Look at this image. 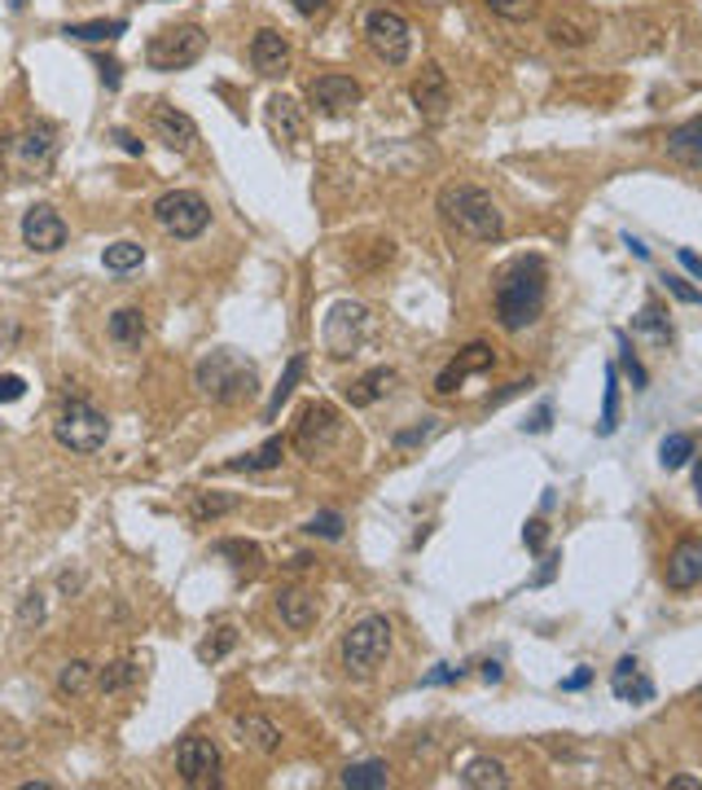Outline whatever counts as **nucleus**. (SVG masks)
Instances as JSON below:
<instances>
[{
	"instance_id": "1",
	"label": "nucleus",
	"mask_w": 702,
	"mask_h": 790,
	"mask_svg": "<svg viewBox=\"0 0 702 790\" xmlns=\"http://www.w3.org/2000/svg\"><path fill=\"white\" fill-rule=\"evenodd\" d=\"M545 299H549V268L541 255H522L513 259L500 281H496V321L500 330L518 335L536 321V316L545 312Z\"/></svg>"
},
{
	"instance_id": "2",
	"label": "nucleus",
	"mask_w": 702,
	"mask_h": 790,
	"mask_svg": "<svg viewBox=\"0 0 702 790\" xmlns=\"http://www.w3.org/2000/svg\"><path fill=\"white\" fill-rule=\"evenodd\" d=\"M439 216L448 220V229H457L470 242H500L505 238V211L479 185H444L439 190Z\"/></svg>"
},
{
	"instance_id": "3",
	"label": "nucleus",
	"mask_w": 702,
	"mask_h": 790,
	"mask_svg": "<svg viewBox=\"0 0 702 790\" xmlns=\"http://www.w3.org/2000/svg\"><path fill=\"white\" fill-rule=\"evenodd\" d=\"M194 387H198L211 404L233 409V404H242V400H251V396L259 391V378H255V365H246L238 352L216 348V352H207V356L198 361Z\"/></svg>"
},
{
	"instance_id": "4",
	"label": "nucleus",
	"mask_w": 702,
	"mask_h": 790,
	"mask_svg": "<svg viewBox=\"0 0 702 790\" xmlns=\"http://www.w3.org/2000/svg\"><path fill=\"white\" fill-rule=\"evenodd\" d=\"M338 659H342L347 677L370 681V677L391 659V619H387V615H361L356 623L342 632Z\"/></svg>"
},
{
	"instance_id": "5",
	"label": "nucleus",
	"mask_w": 702,
	"mask_h": 790,
	"mask_svg": "<svg viewBox=\"0 0 702 790\" xmlns=\"http://www.w3.org/2000/svg\"><path fill=\"white\" fill-rule=\"evenodd\" d=\"M53 158H58V127L36 119L19 132H10L5 141H0V163H5V172L14 181H36L53 168Z\"/></svg>"
},
{
	"instance_id": "6",
	"label": "nucleus",
	"mask_w": 702,
	"mask_h": 790,
	"mask_svg": "<svg viewBox=\"0 0 702 790\" xmlns=\"http://www.w3.org/2000/svg\"><path fill=\"white\" fill-rule=\"evenodd\" d=\"M53 439L66 448V452H80V457H93L106 448L110 439V417L101 409H93L88 400H66L53 417Z\"/></svg>"
},
{
	"instance_id": "7",
	"label": "nucleus",
	"mask_w": 702,
	"mask_h": 790,
	"mask_svg": "<svg viewBox=\"0 0 702 790\" xmlns=\"http://www.w3.org/2000/svg\"><path fill=\"white\" fill-rule=\"evenodd\" d=\"M370 330H374V316H370V307H365V303H351V299H342V303H334V307L325 312L320 343H325V352H329L334 361H347V356H356V352L365 348Z\"/></svg>"
},
{
	"instance_id": "8",
	"label": "nucleus",
	"mask_w": 702,
	"mask_h": 790,
	"mask_svg": "<svg viewBox=\"0 0 702 790\" xmlns=\"http://www.w3.org/2000/svg\"><path fill=\"white\" fill-rule=\"evenodd\" d=\"M207 53V32L198 23H175L149 36L145 45V66L149 71H185Z\"/></svg>"
},
{
	"instance_id": "9",
	"label": "nucleus",
	"mask_w": 702,
	"mask_h": 790,
	"mask_svg": "<svg viewBox=\"0 0 702 790\" xmlns=\"http://www.w3.org/2000/svg\"><path fill=\"white\" fill-rule=\"evenodd\" d=\"M154 220H158V229L171 233L175 242H194V238L207 233L211 207H207V198L194 194V190H171V194H162V198L154 203Z\"/></svg>"
},
{
	"instance_id": "10",
	"label": "nucleus",
	"mask_w": 702,
	"mask_h": 790,
	"mask_svg": "<svg viewBox=\"0 0 702 790\" xmlns=\"http://www.w3.org/2000/svg\"><path fill=\"white\" fill-rule=\"evenodd\" d=\"M365 40H370V49H374L387 66H404L409 53H413V27H409V19H404L400 10H391V5H378V10L365 14Z\"/></svg>"
},
{
	"instance_id": "11",
	"label": "nucleus",
	"mask_w": 702,
	"mask_h": 790,
	"mask_svg": "<svg viewBox=\"0 0 702 790\" xmlns=\"http://www.w3.org/2000/svg\"><path fill=\"white\" fill-rule=\"evenodd\" d=\"M338 430H342L338 409H334V404H325V400H312V404H303V409H299V422H294V448H299L303 457H320V452L338 439Z\"/></svg>"
},
{
	"instance_id": "12",
	"label": "nucleus",
	"mask_w": 702,
	"mask_h": 790,
	"mask_svg": "<svg viewBox=\"0 0 702 790\" xmlns=\"http://www.w3.org/2000/svg\"><path fill=\"white\" fill-rule=\"evenodd\" d=\"M175 773L185 786H220V746L203 733H190L175 746Z\"/></svg>"
},
{
	"instance_id": "13",
	"label": "nucleus",
	"mask_w": 702,
	"mask_h": 790,
	"mask_svg": "<svg viewBox=\"0 0 702 790\" xmlns=\"http://www.w3.org/2000/svg\"><path fill=\"white\" fill-rule=\"evenodd\" d=\"M149 132L154 141H162L171 154H190L198 145V123L185 114V110H175L171 101H154L149 106Z\"/></svg>"
},
{
	"instance_id": "14",
	"label": "nucleus",
	"mask_w": 702,
	"mask_h": 790,
	"mask_svg": "<svg viewBox=\"0 0 702 790\" xmlns=\"http://www.w3.org/2000/svg\"><path fill=\"white\" fill-rule=\"evenodd\" d=\"M23 246H32V251H40V255L62 251V246H66V220H62L49 203L27 207V216H23Z\"/></svg>"
},
{
	"instance_id": "15",
	"label": "nucleus",
	"mask_w": 702,
	"mask_h": 790,
	"mask_svg": "<svg viewBox=\"0 0 702 790\" xmlns=\"http://www.w3.org/2000/svg\"><path fill=\"white\" fill-rule=\"evenodd\" d=\"M307 101L320 110V114H347V110H356L361 106V84L351 80V75H316L307 84Z\"/></svg>"
},
{
	"instance_id": "16",
	"label": "nucleus",
	"mask_w": 702,
	"mask_h": 790,
	"mask_svg": "<svg viewBox=\"0 0 702 790\" xmlns=\"http://www.w3.org/2000/svg\"><path fill=\"white\" fill-rule=\"evenodd\" d=\"M492 365H496L492 348H487V343H470L465 352H457V356H452V361L439 369V378H435V391H439V396H452V391H457L465 378H474V374H487Z\"/></svg>"
},
{
	"instance_id": "17",
	"label": "nucleus",
	"mask_w": 702,
	"mask_h": 790,
	"mask_svg": "<svg viewBox=\"0 0 702 790\" xmlns=\"http://www.w3.org/2000/svg\"><path fill=\"white\" fill-rule=\"evenodd\" d=\"M663 584H667L671 593H689L693 584H702V540H680V545L667 554Z\"/></svg>"
},
{
	"instance_id": "18",
	"label": "nucleus",
	"mask_w": 702,
	"mask_h": 790,
	"mask_svg": "<svg viewBox=\"0 0 702 790\" xmlns=\"http://www.w3.org/2000/svg\"><path fill=\"white\" fill-rule=\"evenodd\" d=\"M251 62H255V71H259L264 80H281V75L290 71V40H286L281 32H273V27L255 32V40H251Z\"/></svg>"
},
{
	"instance_id": "19",
	"label": "nucleus",
	"mask_w": 702,
	"mask_h": 790,
	"mask_svg": "<svg viewBox=\"0 0 702 790\" xmlns=\"http://www.w3.org/2000/svg\"><path fill=\"white\" fill-rule=\"evenodd\" d=\"M413 101H417V110L426 114V119H444L448 114V106H452V93H448V75H444V66H422V75L413 80Z\"/></svg>"
},
{
	"instance_id": "20",
	"label": "nucleus",
	"mask_w": 702,
	"mask_h": 790,
	"mask_svg": "<svg viewBox=\"0 0 702 790\" xmlns=\"http://www.w3.org/2000/svg\"><path fill=\"white\" fill-rule=\"evenodd\" d=\"M545 36L558 45V49H584L593 36H597V19L589 10H562L558 19H549Z\"/></svg>"
},
{
	"instance_id": "21",
	"label": "nucleus",
	"mask_w": 702,
	"mask_h": 790,
	"mask_svg": "<svg viewBox=\"0 0 702 790\" xmlns=\"http://www.w3.org/2000/svg\"><path fill=\"white\" fill-rule=\"evenodd\" d=\"M268 132H273L277 141H286V145L303 141V136H307V119H303V106H299L294 97H286V93L268 97Z\"/></svg>"
},
{
	"instance_id": "22",
	"label": "nucleus",
	"mask_w": 702,
	"mask_h": 790,
	"mask_svg": "<svg viewBox=\"0 0 702 790\" xmlns=\"http://www.w3.org/2000/svg\"><path fill=\"white\" fill-rule=\"evenodd\" d=\"M273 606H277V615H281V623L290 632H307L316 623V615H320L316 593H307V588H277Z\"/></svg>"
},
{
	"instance_id": "23",
	"label": "nucleus",
	"mask_w": 702,
	"mask_h": 790,
	"mask_svg": "<svg viewBox=\"0 0 702 790\" xmlns=\"http://www.w3.org/2000/svg\"><path fill=\"white\" fill-rule=\"evenodd\" d=\"M106 335H110V343L114 348H123V352H141V343H145V312L141 307H114L110 312V321H106Z\"/></svg>"
},
{
	"instance_id": "24",
	"label": "nucleus",
	"mask_w": 702,
	"mask_h": 790,
	"mask_svg": "<svg viewBox=\"0 0 702 790\" xmlns=\"http://www.w3.org/2000/svg\"><path fill=\"white\" fill-rule=\"evenodd\" d=\"M610 690H615V698H624V703H650V698H654V681L641 672V664H637L632 655L615 664Z\"/></svg>"
},
{
	"instance_id": "25",
	"label": "nucleus",
	"mask_w": 702,
	"mask_h": 790,
	"mask_svg": "<svg viewBox=\"0 0 702 790\" xmlns=\"http://www.w3.org/2000/svg\"><path fill=\"white\" fill-rule=\"evenodd\" d=\"M233 733H238L246 746H255L259 755H277V751H281V729H277L268 716L246 712V716H238V720H233Z\"/></svg>"
},
{
	"instance_id": "26",
	"label": "nucleus",
	"mask_w": 702,
	"mask_h": 790,
	"mask_svg": "<svg viewBox=\"0 0 702 790\" xmlns=\"http://www.w3.org/2000/svg\"><path fill=\"white\" fill-rule=\"evenodd\" d=\"M663 145H667V154L676 158V163H685V168H702V114H698V119H689V123H680V127H671Z\"/></svg>"
},
{
	"instance_id": "27",
	"label": "nucleus",
	"mask_w": 702,
	"mask_h": 790,
	"mask_svg": "<svg viewBox=\"0 0 702 790\" xmlns=\"http://www.w3.org/2000/svg\"><path fill=\"white\" fill-rule=\"evenodd\" d=\"M391 387H396V369H387V365H383V369H370L365 378H356V382L347 387V404H351V409H370V404H378Z\"/></svg>"
},
{
	"instance_id": "28",
	"label": "nucleus",
	"mask_w": 702,
	"mask_h": 790,
	"mask_svg": "<svg viewBox=\"0 0 702 790\" xmlns=\"http://www.w3.org/2000/svg\"><path fill=\"white\" fill-rule=\"evenodd\" d=\"M461 786H470V790H505V786H509V773H505L500 759L474 755V759L461 768Z\"/></svg>"
},
{
	"instance_id": "29",
	"label": "nucleus",
	"mask_w": 702,
	"mask_h": 790,
	"mask_svg": "<svg viewBox=\"0 0 702 790\" xmlns=\"http://www.w3.org/2000/svg\"><path fill=\"white\" fill-rule=\"evenodd\" d=\"M286 448H290V439H286V435H273V439H268V443H259L255 452L225 461V470H277V465L286 461Z\"/></svg>"
},
{
	"instance_id": "30",
	"label": "nucleus",
	"mask_w": 702,
	"mask_h": 790,
	"mask_svg": "<svg viewBox=\"0 0 702 790\" xmlns=\"http://www.w3.org/2000/svg\"><path fill=\"white\" fill-rule=\"evenodd\" d=\"M347 790H383L391 781V768L383 759H361V764H347L338 777Z\"/></svg>"
},
{
	"instance_id": "31",
	"label": "nucleus",
	"mask_w": 702,
	"mask_h": 790,
	"mask_svg": "<svg viewBox=\"0 0 702 790\" xmlns=\"http://www.w3.org/2000/svg\"><path fill=\"white\" fill-rule=\"evenodd\" d=\"M216 554L220 558H233V571L238 575H255L264 567V554L255 540H242V536H229V540H216Z\"/></svg>"
},
{
	"instance_id": "32",
	"label": "nucleus",
	"mask_w": 702,
	"mask_h": 790,
	"mask_svg": "<svg viewBox=\"0 0 702 790\" xmlns=\"http://www.w3.org/2000/svg\"><path fill=\"white\" fill-rule=\"evenodd\" d=\"M123 32H128L123 19H97V23H66L62 27V36L84 40V45H106V40H119Z\"/></svg>"
},
{
	"instance_id": "33",
	"label": "nucleus",
	"mask_w": 702,
	"mask_h": 790,
	"mask_svg": "<svg viewBox=\"0 0 702 790\" xmlns=\"http://www.w3.org/2000/svg\"><path fill=\"white\" fill-rule=\"evenodd\" d=\"M233 510H242V497H233V493H194V506H190V514L198 523H216Z\"/></svg>"
},
{
	"instance_id": "34",
	"label": "nucleus",
	"mask_w": 702,
	"mask_h": 790,
	"mask_svg": "<svg viewBox=\"0 0 702 790\" xmlns=\"http://www.w3.org/2000/svg\"><path fill=\"white\" fill-rule=\"evenodd\" d=\"M141 677H145V668H141L136 659H119V664L101 668V677H97V690H101V694H123V690H132Z\"/></svg>"
},
{
	"instance_id": "35",
	"label": "nucleus",
	"mask_w": 702,
	"mask_h": 790,
	"mask_svg": "<svg viewBox=\"0 0 702 790\" xmlns=\"http://www.w3.org/2000/svg\"><path fill=\"white\" fill-rule=\"evenodd\" d=\"M233 646H238V623H216L207 637L198 642V659L203 664H220L225 655H233Z\"/></svg>"
},
{
	"instance_id": "36",
	"label": "nucleus",
	"mask_w": 702,
	"mask_h": 790,
	"mask_svg": "<svg viewBox=\"0 0 702 790\" xmlns=\"http://www.w3.org/2000/svg\"><path fill=\"white\" fill-rule=\"evenodd\" d=\"M632 330H637V335H650L658 348L671 343V321H667V312H663L658 303H645V307L632 316Z\"/></svg>"
},
{
	"instance_id": "37",
	"label": "nucleus",
	"mask_w": 702,
	"mask_h": 790,
	"mask_svg": "<svg viewBox=\"0 0 702 790\" xmlns=\"http://www.w3.org/2000/svg\"><path fill=\"white\" fill-rule=\"evenodd\" d=\"M303 369H307V361L303 356H290V365H286V374H281V382L273 387V396H268V409H264V417L273 422L277 413H281V404L294 396V387H299V378H303Z\"/></svg>"
},
{
	"instance_id": "38",
	"label": "nucleus",
	"mask_w": 702,
	"mask_h": 790,
	"mask_svg": "<svg viewBox=\"0 0 702 790\" xmlns=\"http://www.w3.org/2000/svg\"><path fill=\"white\" fill-rule=\"evenodd\" d=\"M93 664L88 659H71V664H62V672H58V694L62 698H80L88 685H93Z\"/></svg>"
},
{
	"instance_id": "39",
	"label": "nucleus",
	"mask_w": 702,
	"mask_h": 790,
	"mask_svg": "<svg viewBox=\"0 0 702 790\" xmlns=\"http://www.w3.org/2000/svg\"><path fill=\"white\" fill-rule=\"evenodd\" d=\"M101 264H106V272H132V268H141L145 264V246L141 242H114V246H106V255H101Z\"/></svg>"
},
{
	"instance_id": "40",
	"label": "nucleus",
	"mask_w": 702,
	"mask_h": 790,
	"mask_svg": "<svg viewBox=\"0 0 702 790\" xmlns=\"http://www.w3.org/2000/svg\"><path fill=\"white\" fill-rule=\"evenodd\" d=\"M698 452V439L693 435H685V430H676V435H667L663 443H658V461H663V470H680V465H689V457Z\"/></svg>"
},
{
	"instance_id": "41",
	"label": "nucleus",
	"mask_w": 702,
	"mask_h": 790,
	"mask_svg": "<svg viewBox=\"0 0 702 790\" xmlns=\"http://www.w3.org/2000/svg\"><path fill=\"white\" fill-rule=\"evenodd\" d=\"M615 430H619V369L606 365V400H602L597 435H615Z\"/></svg>"
},
{
	"instance_id": "42",
	"label": "nucleus",
	"mask_w": 702,
	"mask_h": 790,
	"mask_svg": "<svg viewBox=\"0 0 702 790\" xmlns=\"http://www.w3.org/2000/svg\"><path fill=\"white\" fill-rule=\"evenodd\" d=\"M342 514L338 510H325V514H316V519H307V536H320V540H342Z\"/></svg>"
},
{
	"instance_id": "43",
	"label": "nucleus",
	"mask_w": 702,
	"mask_h": 790,
	"mask_svg": "<svg viewBox=\"0 0 702 790\" xmlns=\"http://www.w3.org/2000/svg\"><path fill=\"white\" fill-rule=\"evenodd\" d=\"M487 10L496 19H509V23H526L536 14V0H487Z\"/></svg>"
},
{
	"instance_id": "44",
	"label": "nucleus",
	"mask_w": 702,
	"mask_h": 790,
	"mask_svg": "<svg viewBox=\"0 0 702 790\" xmlns=\"http://www.w3.org/2000/svg\"><path fill=\"white\" fill-rule=\"evenodd\" d=\"M619 352H624V369H628V378H632V391H645V369L637 365V356H632V348H628V335H619Z\"/></svg>"
},
{
	"instance_id": "45",
	"label": "nucleus",
	"mask_w": 702,
	"mask_h": 790,
	"mask_svg": "<svg viewBox=\"0 0 702 790\" xmlns=\"http://www.w3.org/2000/svg\"><path fill=\"white\" fill-rule=\"evenodd\" d=\"M435 430H439V422H435V417H426L422 426H413V430H400V435H396V448H413V443H426V439H431Z\"/></svg>"
},
{
	"instance_id": "46",
	"label": "nucleus",
	"mask_w": 702,
	"mask_h": 790,
	"mask_svg": "<svg viewBox=\"0 0 702 790\" xmlns=\"http://www.w3.org/2000/svg\"><path fill=\"white\" fill-rule=\"evenodd\" d=\"M663 285H667V294H676L680 303H702V290H693L685 277H671V272H667V277H663Z\"/></svg>"
},
{
	"instance_id": "47",
	"label": "nucleus",
	"mask_w": 702,
	"mask_h": 790,
	"mask_svg": "<svg viewBox=\"0 0 702 790\" xmlns=\"http://www.w3.org/2000/svg\"><path fill=\"white\" fill-rule=\"evenodd\" d=\"M27 396V382L19 374H0V404H14Z\"/></svg>"
},
{
	"instance_id": "48",
	"label": "nucleus",
	"mask_w": 702,
	"mask_h": 790,
	"mask_svg": "<svg viewBox=\"0 0 702 790\" xmlns=\"http://www.w3.org/2000/svg\"><path fill=\"white\" fill-rule=\"evenodd\" d=\"M549 426H554V404H549V400H545V404H541V409H536L532 417L522 422V430H532V435H545Z\"/></svg>"
},
{
	"instance_id": "49",
	"label": "nucleus",
	"mask_w": 702,
	"mask_h": 790,
	"mask_svg": "<svg viewBox=\"0 0 702 790\" xmlns=\"http://www.w3.org/2000/svg\"><path fill=\"white\" fill-rule=\"evenodd\" d=\"M40 619H45V597H40V593H27L19 623H23V628H32V623H40Z\"/></svg>"
},
{
	"instance_id": "50",
	"label": "nucleus",
	"mask_w": 702,
	"mask_h": 790,
	"mask_svg": "<svg viewBox=\"0 0 702 790\" xmlns=\"http://www.w3.org/2000/svg\"><path fill=\"white\" fill-rule=\"evenodd\" d=\"M545 532H549V527H545V519H532V523H526V527H522V540H526V549H532V554H541V549H545Z\"/></svg>"
},
{
	"instance_id": "51",
	"label": "nucleus",
	"mask_w": 702,
	"mask_h": 790,
	"mask_svg": "<svg viewBox=\"0 0 702 790\" xmlns=\"http://www.w3.org/2000/svg\"><path fill=\"white\" fill-rule=\"evenodd\" d=\"M97 71H101V84H106V88H119V80H123V66H119L114 58H101V62H97Z\"/></svg>"
},
{
	"instance_id": "52",
	"label": "nucleus",
	"mask_w": 702,
	"mask_h": 790,
	"mask_svg": "<svg viewBox=\"0 0 702 790\" xmlns=\"http://www.w3.org/2000/svg\"><path fill=\"white\" fill-rule=\"evenodd\" d=\"M676 259L685 264V272H689V277H698V281H702V259H698L693 251H685V246H680V251H676Z\"/></svg>"
},
{
	"instance_id": "53",
	"label": "nucleus",
	"mask_w": 702,
	"mask_h": 790,
	"mask_svg": "<svg viewBox=\"0 0 702 790\" xmlns=\"http://www.w3.org/2000/svg\"><path fill=\"white\" fill-rule=\"evenodd\" d=\"M526 387H532V382H509V387H505V391H500V396H492V400H487V409H500V404H505V400H509V396H522V391H526Z\"/></svg>"
},
{
	"instance_id": "54",
	"label": "nucleus",
	"mask_w": 702,
	"mask_h": 790,
	"mask_svg": "<svg viewBox=\"0 0 702 790\" xmlns=\"http://www.w3.org/2000/svg\"><path fill=\"white\" fill-rule=\"evenodd\" d=\"M114 141H119V149H128V154H145V141H136V136H132V132H123V127L114 132Z\"/></svg>"
},
{
	"instance_id": "55",
	"label": "nucleus",
	"mask_w": 702,
	"mask_h": 790,
	"mask_svg": "<svg viewBox=\"0 0 702 790\" xmlns=\"http://www.w3.org/2000/svg\"><path fill=\"white\" fill-rule=\"evenodd\" d=\"M452 677H461V668H448V664H444V668H435L431 677H422V685H444V681H452Z\"/></svg>"
},
{
	"instance_id": "56",
	"label": "nucleus",
	"mask_w": 702,
	"mask_h": 790,
	"mask_svg": "<svg viewBox=\"0 0 702 790\" xmlns=\"http://www.w3.org/2000/svg\"><path fill=\"white\" fill-rule=\"evenodd\" d=\"M593 681V668H580V672H571L567 681H562V690H584Z\"/></svg>"
},
{
	"instance_id": "57",
	"label": "nucleus",
	"mask_w": 702,
	"mask_h": 790,
	"mask_svg": "<svg viewBox=\"0 0 702 790\" xmlns=\"http://www.w3.org/2000/svg\"><path fill=\"white\" fill-rule=\"evenodd\" d=\"M290 5H294L299 14H320V10L329 5V0H290Z\"/></svg>"
},
{
	"instance_id": "58",
	"label": "nucleus",
	"mask_w": 702,
	"mask_h": 790,
	"mask_svg": "<svg viewBox=\"0 0 702 790\" xmlns=\"http://www.w3.org/2000/svg\"><path fill=\"white\" fill-rule=\"evenodd\" d=\"M667 786H671V790H698V786H702V781H693V777H671V781H667Z\"/></svg>"
},
{
	"instance_id": "59",
	"label": "nucleus",
	"mask_w": 702,
	"mask_h": 790,
	"mask_svg": "<svg viewBox=\"0 0 702 790\" xmlns=\"http://www.w3.org/2000/svg\"><path fill=\"white\" fill-rule=\"evenodd\" d=\"M483 681H492V685L500 681V664H496V659H492V664H483Z\"/></svg>"
},
{
	"instance_id": "60",
	"label": "nucleus",
	"mask_w": 702,
	"mask_h": 790,
	"mask_svg": "<svg viewBox=\"0 0 702 790\" xmlns=\"http://www.w3.org/2000/svg\"><path fill=\"white\" fill-rule=\"evenodd\" d=\"M312 567V558L307 554H299V558H290V571H307Z\"/></svg>"
},
{
	"instance_id": "61",
	"label": "nucleus",
	"mask_w": 702,
	"mask_h": 790,
	"mask_svg": "<svg viewBox=\"0 0 702 790\" xmlns=\"http://www.w3.org/2000/svg\"><path fill=\"white\" fill-rule=\"evenodd\" d=\"M693 493H698V501H702V461H698V470H693Z\"/></svg>"
},
{
	"instance_id": "62",
	"label": "nucleus",
	"mask_w": 702,
	"mask_h": 790,
	"mask_svg": "<svg viewBox=\"0 0 702 790\" xmlns=\"http://www.w3.org/2000/svg\"><path fill=\"white\" fill-rule=\"evenodd\" d=\"M10 10L19 14V10H27V0H10Z\"/></svg>"
}]
</instances>
